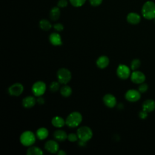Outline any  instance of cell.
Wrapping results in <instances>:
<instances>
[{
  "mask_svg": "<svg viewBox=\"0 0 155 155\" xmlns=\"http://www.w3.org/2000/svg\"><path fill=\"white\" fill-rule=\"evenodd\" d=\"M53 28L57 31H61L64 30V25L61 23H56V24H54Z\"/></svg>",
  "mask_w": 155,
  "mask_h": 155,
  "instance_id": "4dcf8cb0",
  "label": "cell"
},
{
  "mask_svg": "<svg viewBox=\"0 0 155 155\" xmlns=\"http://www.w3.org/2000/svg\"><path fill=\"white\" fill-rule=\"evenodd\" d=\"M89 1L92 6L97 7L102 3V0H89Z\"/></svg>",
  "mask_w": 155,
  "mask_h": 155,
  "instance_id": "1f68e13d",
  "label": "cell"
},
{
  "mask_svg": "<svg viewBox=\"0 0 155 155\" xmlns=\"http://www.w3.org/2000/svg\"><path fill=\"white\" fill-rule=\"evenodd\" d=\"M142 14L144 18L151 20L155 18V4L148 1L144 3L142 8Z\"/></svg>",
  "mask_w": 155,
  "mask_h": 155,
  "instance_id": "6da1fadb",
  "label": "cell"
},
{
  "mask_svg": "<svg viewBox=\"0 0 155 155\" xmlns=\"http://www.w3.org/2000/svg\"><path fill=\"white\" fill-rule=\"evenodd\" d=\"M71 78L70 71L66 68H61L57 71L58 81L61 84H67Z\"/></svg>",
  "mask_w": 155,
  "mask_h": 155,
  "instance_id": "5b68a950",
  "label": "cell"
},
{
  "mask_svg": "<svg viewBox=\"0 0 155 155\" xmlns=\"http://www.w3.org/2000/svg\"><path fill=\"white\" fill-rule=\"evenodd\" d=\"M140 61L139 59H134L132 60L130 64V68L132 70H137V69L140 66Z\"/></svg>",
  "mask_w": 155,
  "mask_h": 155,
  "instance_id": "d4e9b609",
  "label": "cell"
},
{
  "mask_svg": "<svg viewBox=\"0 0 155 155\" xmlns=\"http://www.w3.org/2000/svg\"><path fill=\"white\" fill-rule=\"evenodd\" d=\"M60 9L59 7H53L50 12V18L53 21H56L59 18L60 16Z\"/></svg>",
  "mask_w": 155,
  "mask_h": 155,
  "instance_id": "7402d4cb",
  "label": "cell"
},
{
  "mask_svg": "<svg viewBox=\"0 0 155 155\" xmlns=\"http://www.w3.org/2000/svg\"><path fill=\"white\" fill-rule=\"evenodd\" d=\"M68 4V1L67 0H59L57 5L59 8H64Z\"/></svg>",
  "mask_w": 155,
  "mask_h": 155,
  "instance_id": "f546056e",
  "label": "cell"
},
{
  "mask_svg": "<svg viewBox=\"0 0 155 155\" xmlns=\"http://www.w3.org/2000/svg\"><path fill=\"white\" fill-rule=\"evenodd\" d=\"M60 93L62 96L65 97H67L71 94L72 89L70 86L67 85V84H65L64 86H62L61 88Z\"/></svg>",
  "mask_w": 155,
  "mask_h": 155,
  "instance_id": "603a6c76",
  "label": "cell"
},
{
  "mask_svg": "<svg viewBox=\"0 0 155 155\" xmlns=\"http://www.w3.org/2000/svg\"><path fill=\"white\" fill-rule=\"evenodd\" d=\"M67 139L68 141H70L71 142H76L78 140V139H79V138H78L77 133L75 134V133H70L68 134Z\"/></svg>",
  "mask_w": 155,
  "mask_h": 155,
  "instance_id": "83f0119b",
  "label": "cell"
},
{
  "mask_svg": "<svg viewBox=\"0 0 155 155\" xmlns=\"http://www.w3.org/2000/svg\"><path fill=\"white\" fill-rule=\"evenodd\" d=\"M44 148L50 153H57L59 151V144L56 140H48L45 143Z\"/></svg>",
  "mask_w": 155,
  "mask_h": 155,
  "instance_id": "8fae6325",
  "label": "cell"
},
{
  "mask_svg": "<svg viewBox=\"0 0 155 155\" xmlns=\"http://www.w3.org/2000/svg\"><path fill=\"white\" fill-rule=\"evenodd\" d=\"M69 1L74 7H79L85 4L86 0H69Z\"/></svg>",
  "mask_w": 155,
  "mask_h": 155,
  "instance_id": "4316f807",
  "label": "cell"
},
{
  "mask_svg": "<svg viewBox=\"0 0 155 155\" xmlns=\"http://www.w3.org/2000/svg\"><path fill=\"white\" fill-rule=\"evenodd\" d=\"M27 154L28 155H41L43 154L42 150L36 146H30L27 150Z\"/></svg>",
  "mask_w": 155,
  "mask_h": 155,
  "instance_id": "44dd1931",
  "label": "cell"
},
{
  "mask_svg": "<svg viewBox=\"0 0 155 155\" xmlns=\"http://www.w3.org/2000/svg\"><path fill=\"white\" fill-rule=\"evenodd\" d=\"M51 124L56 128H62L64 127L66 123H65V120L63 119L62 117L56 116H54L51 119Z\"/></svg>",
  "mask_w": 155,
  "mask_h": 155,
  "instance_id": "ac0fdd59",
  "label": "cell"
},
{
  "mask_svg": "<svg viewBox=\"0 0 155 155\" xmlns=\"http://www.w3.org/2000/svg\"><path fill=\"white\" fill-rule=\"evenodd\" d=\"M141 94L139 90L135 89H130L128 90L125 94V99L130 102H136L139 101L140 98Z\"/></svg>",
  "mask_w": 155,
  "mask_h": 155,
  "instance_id": "9c48e42d",
  "label": "cell"
},
{
  "mask_svg": "<svg viewBox=\"0 0 155 155\" xmlns=\"http://www.w3.org/2000/svg\"><path fill=\"white\" fill-rule=\"evenodd\" d=\"M130 78L131 81L137 84H140L145 81V74L138 70H134L133 71L130 75Z\"/></svg>",
  "mask_w": 155,
  "mask_h": 155,
  "instance_id": "30bf717a",
  "label": "cell"
},
{
  "mask_svg": "<svg viewBox=\"0 0 155 155\" xmlns=\"http://www.w3.org/2000/svg\"><path fill=\"white\" fill-rule=\"evenodd\" d=\"M141 19V18L140 15L134 12H131L128 14L127 16V20L128 23L131 24H137L138 23L140 22Z\"/></svg>",
  "mask_w": 155,
  "mask_h": 155,
  "instance_id": "9a60e30c",
  "label": "cell"
},
{
  "mask_svg": "<svg viewBox=\"0 0 155 155\" xmlns=\"http://www.w3.org/2000/svg\"><path fill=\"white\" fill-rule=\"evenodd\" d=\"M24 91V86L19 82H16L9 87L8 92L11 96H18L21 95Z\"/></svg>",
  "mask_w": 155,
  "mask_h": 155,
  "instance_id": "ba28073f",
  "label": "cell"
},
{
  "mask_svg": "<svg viewBox=\"0 0 155 155\" xmlns=\"http://www.w3.org/2000/svg\"><path fill=\"white\" fill-rule=\"evenodd\" d=\"M77 134L79 140L87 142L93 137V131L90 127L87 126H82L78 129Z\"/></svg>",
  "mask_w": 155,
  "mask_h": 155,
  "instance_id": "277c9868",
  "label": "cell"
},
{
  "mask_svg": "<svg viewBox=\"0 0 155 155\" xmlns=\"http://www.w3.org/2000/svg\"><path fill=\"white\" fill-rule=\"evenodd\" d=\"M82 120V114L78 111H73L68 115L65 119V123L68 127L75 128L80 125Z\"/></svg>",
  "mask_w": 155,
  "mask_h": 155,
  "instance_id": "7a4b0ae2",
  "label": "cell"
},
{
  "mask_svg": "<svg viewBox=\"0 0 155 155\" xmlns=\"http://www.w3.org/2000/svg\"><path fill=\"white\" fill-rule=\"evenodd\" d=\"M60 87V83L58 81H53L50 85V90L51 92H56Z\"/></svg>",
  "mask_w": 155,
  "mask_h": 155,
  "instance_id": "484cf974",
  "label": "cell"
},
{
  "mask_svg": "<svg viewBox=\"0 0 155 155\" xmlns=\"http://www.w3.org/2000/svg\"><path fill=\"white\" fill-rule=\"evenodd\" d=\"M39 25L40 28L44 31L49 30L52 27L51 23L47 19H41L39 21Z\"/></svg>",
  "mask_w": 155,
  "mask_h": 155,
  "instance_id": "cb8c5ba5",
  "label": "cell"
},
{
  "mask_svg": "<svg viewBox=\"0 0 155 155\" xmlns=\"http://www.w3.org/2000/svg\"><path fill=\"white\" fill-rule=\"evenodd\" d=\"M57 154L58 155H65L66 152L63 150H59V151L57 152Z\"/></svg>",
  "mask_w": 155,
  "mask_h": 155,
  "instance_id": "e575fe53",
  "label": "cell"
},
{
  "mask_svg": "<svg viewBox=\"0 0 155 155\" xmlns=\"http://www.w3.org/2000/svg\"><path fill=\"white\" fill-rule=\"evenodd\" d=\"M49 41L50 43L54 46H59L62 44L61 36L58 33H52L49 36Z\"/></svg>",
  "mask_w": 155,
  "mask_h": 155,
  "instance_id": "4fadbf2b",
  "label": "cell"
},
{
  "mask_svg": "<svg viewBox=\"0 0 155 155\" xmlns=\"http://www.w3.org/2000/svg\"><path fill=\"white\" fill-rule=\"evenodd\" d=\"M117 76L122 79H127L131 75L130 68L125 64H119L116 70Z\"/></svg>",
  "mask_w": 155,
  "mask_h": 155,
  "instance_id": "52a82bcc",
  "label": "cell"
},
{
  "mask_svg": "<svg viewBox=\"0 0 155 155\" xmlns=\"http://www.w3.org/2000/svg\"><path fill=\"white\" fill-rule=\"evenodd\" d=\"M44 99L41 96H38L36 99V102H38L39 104H43L44 103Z\"/></svg>",
  "mask_w": 155,
  "mask_h": 155,
  "instance_id": "836d02e7",
  "label": "cell"
},
{
  "mask_svg": "<svg viewBox=\"0 0 155 155\" xmlns=\"http://www.w3.org/2000/svg\"><path fill=\"white\" fill-rule=\"evenodd\" d=\"M154 22H155V18H154Z\"/></svg>",
  "mask_w": 155,
  "mask_h": 155,
  "instance_id": "d590c367",
  "label": "cell"
},
{
  "mask_svg": "<svg viewBox=\"0 0 155 155\" xmlns=\"http://www.w3.org/2000/svg\"><path fill=\"white\" fill-rule=\"evenodd\" d=\"M36 103V99L32 96H28L22 99V104L24 107L29 108L33 107Z\"/></svg>",
  "mask_w": 155,
  "mask_h": 155,
  "instance_id": "5bb4252c",
  "label": "cell"
},
{
  "mask_svg": "<svg viewBox=\"0 0 155 155\" xmlns=\"http://www.w3.org/2000/svg\"><path fill=\"white\" fill-rule=\"evenodd\" d=\"M46 90V84L44 82L38 81L35 82L31 87L33 94L35 96H41L43 95Z\"/></svg>",
  "mask_w": 155,
  "mask_h": 155,
  "instance_id": "8992f818",
  "label": "cell"
},
{
  "mask_svg": "<svg viewBox=\"0 0 155 155\" xmlns=\"http://www.w3.org/2000/svg\"><path fill=\"white\" fill-rule=\"evenodd\" d=\"M139 116L140 119H144L145 118H147V117L148 116V112H147L146 111L142 110V111H140L139 113Z\"/></svg>",
  "mask_w": 155,
  "mask_h": 155,
  "instance_id": "d6a6232c",
  "label": "cell"
},
{
  "mask_svg": "<svg viewBox=\"0 0 155 155\" xmlns=\"http://www.w3.org/2000/svg\"><path fill=\"white\" fill-rule=\"evenodd\" d=\"M148 88V86L147 84L145 83H142V84H140V85L139 87V88H138V90L140 92V93H145L147 91Z\"/></svg>",
  "mask_w": 155,
  "mask_h": 155,
  "instance_id": "f1b7e54d",
  "label": "cell"
},
{
  "mask_svg": "<svg viewBox=\"0 0 155 155\" xmlns=\"http://www.w3.org/2000/svg\"><path fill=\"white\" fill-rule=\"evenodd\" d=\"M36 136L40 140L45 139L48 136V130L45 127H41L37 130Z\"/></svg>",
  "mask_w": 155,
  "mask_h": 155,
  "instance_id": "ffe728a7",
  "label": "cell"
},
{
  "mask_svg": "<svg viewBox=\"0 0 155 155\" xmlns=\"http://www.w3.org/2000/svg\"><path fill=\"white\" fill-rule=\"evenodd\" d=\"M103 101L104 104L109 108L114 107L117 102V100L115 96L110 93L104 95V96L103 97Z\"/></svg>",
  "mask_w": 155,
  "mask_h": 155,
  "instance_id": "7c38bea8",
  "label": "cell"
},
{
  "mask_svg": "<svg viewBox=\"0 0 155 155\" xmlns=\"http://www.w3.org/2000/svg\"><path fill=\"white\" fill-rule=\"evenodd\" d=\"M68 134L62 130H57L53 133L54 138L58 141H64L67 139Z\"/></svg>",
  "mask_w": 155,
  "mask_h": 155,
  "instance_id": "d6986e66",
  "label": "cell"
},
{
  "mask_svg": "<svg viewBox=\"0 0 155 155\" xmlns=\"http://www.w3.org/2000/svg\"><path fill=\"white\" fill-rule=\"evenodd\" d=\"M35 134L31 131H25L20 136L21 143L25 147H30L33 145L36 141Z\"/></svg>",
  "mask_w": 155,
  "mask_h": 155,
  "instance_id": "3957f363",
  "label": "cell"
},
{
  "mask_svg": "<svg viewBox=\"0 0 155 155\" xmlns=\"http://www.w3.org/2000/svg\"><path fill=\"white\" fill-rule=\"evenodd\" d=\"M109 62V58L107 56L104 55L101 56L96 60V65L101 69H104L106 68L108 65Z\"/></svg>",
  "mask_w": 155,
  "mask_h": 155,
  "instance_id": "2e32d148",
  "label": "cell"
},
{
  "mask_svg": "<svg viewBox=\"0 0 155 155\" xmlns=\"http://www.w3.org/2000/svg\"><path fill=\"white\" fill-rule=\"evenodd\" d=\"M142 110L148 113L151 112L155 110V101L153 99H147L142 104Z\"/></svg>",
  "mask_w": 155,
  "mask_h": 155,
  "instance_id": "e0dca14e",
  "label": "cell"
}]
</instances>
